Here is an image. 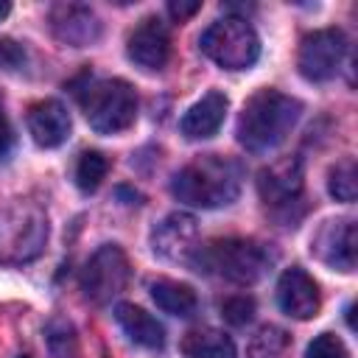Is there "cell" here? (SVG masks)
I'll use <instances>...</instances> for the list:
<instances>
[{
    "label": "cell",
    "instance_id": "cell-2",
    "mask_svg": "<svg viewBox=\"0 0 358 358\" xmlns=\"http://www.w3.org/2000/svg\"><path fill=\"white\" fill-rule=\"evenodd\" d=\"M241 182L243 171L232 157L221 154H204L187 162L171 182V193L201 210H215L227 207L241 196Z\"/></svg>",
    "mask_w": 358,
    "mask_h": 358
},
{
    "label": "cell",
    "instance_id": "cell-12",
    "mask_svg": "<svg viewBox=\"0 0 358 358\" xmlns=\"http://www.w3.org/2000/svg\"><path fill=\"white\" fill-rule=\"evenodd\" d=\"M277 302L282 308V313H288L291 319H313L319 313V288L313 282V277L299 268V266H291L280 274L277 280Z\"/></svg>",
    "mask_w": 358,
    "mask_h": 358
},
{
    "label": "cell",
    "instance_id": "cell-16",
    "mask_svg": "<svg viewBox=\"0 0 358 358\" xmlns=\"http://www.w3.org/2000/svg\"><path fill=\"white\" fill-rule=\"evenodd\" d=\"M227 106H229L227 95L218 92V90H210L207 95H201V98L182 115V123H179L182 134H185L187 140H207V137H213V134L221 129L224 117H227Z\"/></svg>",
    "mask_w": 358,
    "mask_h": 358
},
{
    "label": "cell",
    "instance_id": "cell-8",
    "mask_svg": "<svg viewBox=\"0 0 358 358\" xmlns=\"http://www.w3.org/2000/svg\"><path fill=\"white\" fill-rule=\"evenodd\" d=\"M347 53V36L338 28H319L299 45L296 67L308 81H330Z\"/></svg>",
    "mask_w": 358,
    "mask_h": 358
},
{
    "label": "cell",
    "instance_id": "cell-18",
    "mask_svg": "<svg viewBox=\"0 0 358 358\" xmlns=\"http://www.w3.org/2000/svg\"><path fill=\"white\" fill-rule=\"evenodd\" d=\"M179 350L185 358H235V341L215 327L187 330Z\"/></svg>",
    "mask_w": 358,
    "mask_h": 358
},
{
    "label": "cell",
    "instance_id": "cell-17",
    "mask_svg": "<svg viewBox=\"0 0 358 358\" xmlns=\"http://www.w3.org/2000/svg\"><path fill=\"white\" fill-rule=\"evenodd\" d=\"M115 322L120 324V330L140 347L145 350H159L165 344V327L143 308L131 305V302H120L115 305Z\"/></svg>",
    "mask_w": 358,
    "mask_h": 358
},
{
    "label": "cell",
    "instance_id": "cell-14",
    "mask_svg": "<svg viewBox=\"0 0 358 358\" xmlns=\"http://www.w3.org/2000/svg\"><path fill=\"white\" fill-rule=\"evenodd\" d=\"M257 187H260L263 201L271 204V207L294 204L302 193V165H299V159H280V162L268 165L266 171H260Z\"/></svg>",
    "mask_w": 358,
    "mask_h": 358
},
{
    "label": "cell",
    "instance_id": "cell-1",
    "mask_svg": "<svg viewBox=\"0 0 358 358\" xmlns=\"http://www.w3.org/2000/svg\"><path fill=\"white\" fill-rule=\"evenodd\" d=\"M299 115H302V103L296 98L271 87L257 90L238 115V126H235L238 143L252 154H266L291 134Z\"/></svg>",
    "mask_w": 358,
    "mask_h": 358
},
{
    "label": "cell",
    "instance_id": "cell-7",
    "mask_svg": "<svg viewBox=\"0 0 358 358\" xmlns=\"http://www.w3.org/2000/svg\"><path fill=\"white\" fill-rule=\"evenodd\" d=\"M129 282V260L120 246L103 243L81 271V291L95 305L112 302Z\"/></svg>",
    "mask_w": 358,
    "mask_h": 358
},
{
    "label": "cell",
    "instance_id": "cell-21",
    "mask_svg": "<svg viewBox=\"0 0 358 358\" xmlns=\"http://www.w3.org/2000/svg\"><path fill=\"white\" fill-rule=\"evenodd\" d=\"M291 336L277 324H263L249 341V358H288Z\"/></svg>",
    "mask_w": 358,
    "mask_h": 358
},
{
    "label": "cell",
    "instance_id": "cell-13",
    "mask_svg": "<svg viewBox=\"0 0 358 358\" xmlns=\"http://www.w3.org/2000/svg\"><path fill=\"white\" fill-rule=\"evenodd\" d=\"M50 28L70 48H87L101 36V22L95 11L87 6H76V3L56 6L50 11Z\"/></svg>",
    "mask_w": 358,
    "mask_h": 358
},
{
    "label": "cell",
    "instance_id": "cell-29",
    "mask_svg": "<svg viewBox=\"0 0 358 358\" xmlns=\"http://www.w3.org/2000/svg\"><path fill=\"white\" fill-rule=\"evenodd\" d=\"M8 14V3H0V17H6Z\"/></svg>",
    "mask_w": 358,
    "mask_h": 358
},
{
    "label": "cell",
    "instance_id": "cell-10",
    "mask_svg": "<svg viewBox=\"0 0 358 358\" xmlns=\"http://www.w3.org/2000/svg\"><path fill=\"white\" fill-rule=\"evenodd\" d=\"M355 221L352 218H330L319 227L310 241V252L330 268L350 274L355 268Z\"/></svg>",
    "mask_w": 358,
    "mask_h": 358
},
{
    "label": "cell",
    "instance_id": "cell-4",
    "mask_svg": "<svg viewBox=\"0 0 358 358\" xmlns=\"http://www.w3.org/2000/svg\"><path fill=\"white\" fill-rule=\"evenodd\" d=\"M268 263L271 255L260 243L246 238H224V241H210L204 246L199 243L187 266L204 274L224 277L238 285H252L266 274Z\"/></svg>",
    "mask_w": 358,
    "mask_h": 358
},
{
    "label": "cell",
    "instance_id": "cell-28",
    "mask_svg": "<svg viewBox=\"0 0 358 358\" xmlns=\"http://www.w3.org/2000/svg\"><path fill=\"white\" fill-rule=\"evenodd\" d=\"M168 8H171V14H173V17H179V20H182V17H187V14H193V11L199 8V6H196V3H190V6H176V3H171Z\"/></svg>",
    "mask_w": 358,
    "mask_h": 358
},
{
    "label": "cell",
    "instance_id": "cell-9",
    "mask_svg": "<svg viewBox=\"0 0 358 358\" xmlns=\"http://www.w3.org/2000/svg\"><path fill=\"white\" fill-rule=\"evenodd\" d=\"M196 246H199V224L190 213H171L151 232L154 255L171 263H190Z\"/></svg>",
    "mask_w": 358,
    "mask_h": 358
},
{
    "label": "cell",
    "instance_id": "cell-26",
    "mask_svg": "<svg viewBox=\"0 0 358 358\" xmlns=\"http://www.w3.org/2000/svg\"><path fill=\"white\" fill-rule=\"evenodd\" d=\"M11 148H14V129H11L8 117H6V112L0 109V165L8 162Z\"/></svg>",
    "mask_w": 358,
    "mask_h": 358
},
{
    "label": "cell",
    "instance_id": "cell-23",
    "mask_svg": "<svg viewBox=\"0 0 358 358\" xmlns=\"http://www.w3.org/2000/svg\"><path fill=\"white\" fill-rule=\"evenodd\" d=\"M106 171H109V162L101 151H84L78 157V165H76V185L90 193L103 182Z\"/></svg>",
    "mask_w": 358,
    "mask_h": 358
},
{
    "label": "cell",
    "instance_id": "cell-20",
    "mask_svg": "<svg viewBox=\"0 0 358 358\" xmlns=\"http://www.w3.org/2000/svg\"><path fill=\"white\" fill-rule=\"evenodd\" d=\"M45 347L50 358H78V338H76V327L62 319L53 316L45 324Z\"/></svg>",
    "mask_w": 358,
    "mask_h": 358
},
{
    "label": "cell",
    "instance_id": "cell-22",
    "mask_svg": "<svg viewBox=\"0 0 358 358\" xmlns=\"http://www.w3.org/2000/svg\"><path fill=\"white\" fill-rule=\"evenodd\" d=\"M327 190L333 199L338 201H355L358 196V171H355V162L352 159H341L330 168V176H327Z\"/></svg>",
    "mask_w": 358,
    "mask_h": 358
},
{
    "label": "cell",
    "instance_id": "cell-5",
    "mask_svg": "<svg viewBox=\"0 0 358 358\" xmlns=\"http://www.w3.org/2000/svg\"><path fill=\"white\" fill-rule=\"evenodd\" d=\"M81 109L98 134H120L137 117V92L123 78H101L87 84Z\"/></svg>",
    "mask_w": 358,
    "mask_h": 358
},
{
    "label": "cell",
    "instance_id": "cell-30",
    "mask_svg": "<svg viewBox=\"0 0 358 358\" xmlns=\"http://www.w3.org/2000/svg\"><path fill=\"white\" fill-rule=\"evenodd\" d=\"M20 358H25V355H20Z\"/></svg>",
    "mask_w": 358,
    "mask_h": 358
},
{
    "label": "cell",
    "instance_id": "cell-27",
    "mask_svg": "<svg viewBox=\"0 0 358 358\" xmlns=\"http://www.w3.org/2000/svg\"><path fill=\"white\" fill-rule=\"evenodd\" d=\"M22 59H25V53L20 50L17 42H11V39H0V64H3V67H17Z\"/></svg>",
    "mask_w": 358,
    "mask_h": 358
},
{
    "label": "cell",
    "instance_id": "cell-19",
    "mask_svg": "<svg viewBox=\"0 0 358 358\" xmlns=\"http://www.w3.org/2000/svg\"><path fill=\"white\" fill-rule=\"evenodd\" d=\"M151 299L157 302L159 310L171 313V316H190L199 305L196 291L179 280H154L151 282Z\"/></svg>",
    "mask_w": 358,
    "mask_h": 358
},
{
    "label": "cell",
    "instance_id": "cell-3",
    "mask_svg": "<svg viewBox=\"0 0 358 358\" xmlns=\"http://www.w3.org/2000/svg\"><path fill=\"white\" fill-rule=\"evenodd\" d=\"M48 243V213L34 199L0 201V263L20 266L42 255Z\"/></svg>",
    "mask_w": 358,
    "mask_h": 358
},
{
    "label": "cell",
    "instance_id": "cell-15",
    "mask_svg": "<svg viewBox=\"0 0 358 358\" xmlns=\"http://www.w3.org/2000/svg\"><path fill=\"white\" fill-rule=\"evenodd\" d=\"M28 131H31L36 145L56 148L70 137V115L53 98L39 101V103H34L28 109Z\"/></svg>",
    "mask_w": 358,
    "mask_h": 358
},
{
    "label": "cell",
    "instance_id": "cell-25",
    "mask_svg": "<svg viewBox=\"0 0 358 358\" xmlns=\"http://www.w3.org/2000/svg\"><path fill=\"white\" fill-rule=\"evenodd\" d=\"M221 316H224L229 324L241 327V324L252 322V316H255V299H252V296H229V299H224V305H221Z\"/></svg>",
    "mask_w": 358,
    "mask_h": 358
},
{
    "label": "cell",
    "instance_id": "cell-24",
    "mask_svg": "<svg viewBox=\"0 0 358 358\" xmlns=\"http://www.w3.org/2000/svg\"><path fill=\"white\" fill-rule=\"evenodd\" d=\"M305 358H350L344 341L336 336V333H319L308 350H305Z\"/></svg>",
    "mask_w": 358,
    "mask_h": 358
},
{
    "label": "cell",
    "instance_id": "cell-11",
    "mask_svg": "<svg viewBox=\"0 0 358 358\" xmlns=\"http://www.w3.org/2000/svg\"><path fill=\"white\" fill-rule=\"evenodd\" d=\"M129 59L143 70H162L171 56V34L159 17H145L129 34L126 42Z\"/></svg>",
    "mask_w": 358,
    "mask_h": 358
},
{
    "label": "cell",
    "instance_id": "cell-6",
    "mask_svg": "<svg viewBox=\"0 0 358 358\" xmlns=\"http://www.w3.org/2000/svg\"><path fill=\"white\" fill-rule=\"evenodd\" d=\"M204 56L224 70H249L260 56L255 28L241 17H224L204 28L199 39Z\"/></svg>",
    "mask_w": 358,
    "mask_h": 358
}]
</instances>
